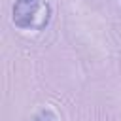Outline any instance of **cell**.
Listing matches in <instances>:
<instances>
[{"instance_id":"cell-1","label":"cell","mask_w":121,"mask_h":121,"mask_svg":"<svg viewBox=\"0 0 121 121\" xmlns=\"http://www.w3.org/2000/svg\"><path fill=\"white\" fill-rule=\"evenodd\" d=\"M11 17L23 30H43L51 21V6L47 0H15Z\"/></svg>"},{"instance_id":"cell-2","label":"cell","mask_w":121,"mask_h":121,"mask_svg":"<svg viewBox=\"0 0 121 121\" xmlns=\"http://www.w3.org/2000/svg\"><path fill=\"white\" fill-rule=\"evenodd\" d=\"M34 121H59V117H57L51 110H42V112L34 117Z\"/></svg>"}]
</instances>
